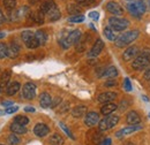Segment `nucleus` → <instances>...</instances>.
I'll return each mask as SVG.
<instances>
[{
    "label": "nucleus",
    "mask_w": 150,
    "mask_h": 145,
    "mask_svg": "<svg viewBox=\"0 0 150 145\" xmlns=\"http://www.w3.org/2000/svg\"><path fill=\"white\" fill-rule=\"evenodd\" d=\"M150 66V50L149 49H144L142 52H140V54L137 55L133 62H132V68L134 70H144L148 69Z\"/></svg>",
    "instance_id": "1"
},
{
    "label": "nucleus",
    "mask_w": 150,
    "mask_h": 145,
    "mask_svg": "<svg viewBox=\"0 0 150 145\" xmlns=\"http://www.w3.org/2000/svg\"><path fill=\"white\" fill-rule=\"evenodd\" d=\"M81 37H82L81 31L79 29H75L73 31L68 32L67 35H62L61 38H60V40H59V44H60V46L62 49L67 50L72 45H76L79 43V40L81 39Z\"/></svg>",
    "instance_id": "2"
},
{
    "label": "nucleus",
    "mask_w": 150,
    "mask_h": 145,
    "mask_svg": "<svg viewBox=\"0 0 150 145\" xmlns=\"http://www.w3.org/2000/svg\"><path fill=\"white\" fill-rule=\"evenodd\" d=\"M140 36V31L139 30H129L124 32L122 35L117 37L115 39V46L117 47H125L132 44L133 42H135V39H137V37Z\"/></svg>",
    "instance_id": "3"
},
{
    "label": "nucleus",
    "mask_w": 150,
    "mask_h": 145,
    "mask_svg": "<svg viewBox=\"0 0 150 145\" xmlns=\"http://www.w3.org/2000/svg\"><path fill=\"white\" fill-rule=\"evenodd\" d=\"M129 25V21L124 18L111 16L109 18V27L114 31H124Z\"/></svg>",
    "instance_id": "4"
},
{
    "label": "nucleus",
    "mask_w": 150,
    "mask_h": 145,
    "mask_svg": "<svg viewBox=\"0 0 150 145\" xmlns=\"http://www.w3.org/2000/svg\"><path fill=\"white\" fill-rule=\"evenodd\" d=\"M119 122V116L118 115H108L106 118L99 120L98 122V128L100 131H105L117 126V123Z\"/></svg>",
    "instance_id": "5"
},
{
    "label": "nucleus",
    "mask_w": 150,
    "mask_h": 145,
    "mask_svg": "<svg viewBox=\"0 0 150 145\" xmlns=\"http://www.w3.org/2000/svg\"><path fill=\"white\" fill-rule=\"evenodd\" d=\"M36 85L34 83H25L22 88V97L24 99H28V100H33L35 97H36Z\"/></svg>",
    "instance_id": "6"
},
{
    "label": "nucleus",
    "mask_w": 150,
    "mask_h": 145,
    "mask_svg": "<svg viewBox=\"0 0 150 145\" xmlns=\"http://www.w3.org/2000/svg\"><path fill=\"white\" fill-rule=\"evenodd\" d=\"M106 11L109 13H111L112 15H115V16H119V15H122L124 14L122 7L118 2H115V1H109L106 4Z\"/></svg>",
    "instance_id": "7"
},
{
    "label": "nucleus",
    "mask_w": 150,
    "mask_h": 145,
    "mask_svg": "<svg viewBox=\"0 0 150 145\" xmlns=\"http://www.w3.org/2000/svg\"><path fill=\"white\" fill-rule=\"evenodd\" d=\"M103 49H104V42H103L100 38H98V39L95 42L94 45H93L91 50L89 51L88 56H89V58H96V56H98V55L100 54V52L103 51Z\"/></svg>",
    "instance_id": "8"
},
{
    "label": "nucleus",
    "mask_w": 150,
    "mask_h": 145,
    "mask_svg": "<svg viewBox=\"0 0 150 145\" xmlns=\"http://www.w3.org/2000/svg\"><path fill=\"white\" fill-rule=\"evenodd\" d=\"M139 54H140V49L137 46H129L122 53V59L125 61H131V60H134Z\"/></svg>",
    "instance_id": "9"
},
{
    "label": "nucleus",
    "mask_w": 150,
    "mask_h": 145,
    "mask_svg": "<svg viewBox=\"0 0 150 145\" xmlns=\"http://www.w3.org/2000/svg\"><path fill=\"white\" fill-rule=\"evenodd\" d=\"M99 122V115L96 112H89L84 116V125L87 127H94Z\"/></svg>",
    "instance_id": "10"
},
{
    "label": "nucleus",
    "mask_w": 150,
    "mask_h": 145,
    "mask_svg": "<svg viewBox=\"0 0 150 145\" xmlns=\"http://www.w3.org/2000/svg\"><path fill=\"white\" fill-rule=\"evenodd\" d=\"M141 129H142V126H140V125H136V126H129V127H125V128H122L121 130H119V131H117V132H115V137L121 138V137H124V136L131 135V134L135 132V131H139V130H141Z\"/></svg>",
    "instance_id": "11"
},
{
    "label": "nucleus",
    "mask_w": 150,
    "mask_h": 145,
    "mask_svg": "<svg viewBox=\"0 0 150 145\" xmlns=\"http://www.w3.org/2000/svg\"><path fill=\"white\" fill-rule=\"evenodd\" d=\"M117 96H118V94H117L115 92L108 91V92H103V93L98 94L97 100H98V103H100V104H108V103L113 101V100L117 98Z\"/></svg>",
    "instance_id": "12"
},
{
    "label": "nucleus",
    "mask_w": 150,
    "mask_h": 145,
    "mask_svg": "<svg viewBox=\"0 0 150 145\" xmlns=\"http://www.w3.org/2000/svg\"><path fill=\"white\" fill-rule=\"evenodd\" d=\"M50 132V128L45 123H37L34 128V134L37 137H45Z\"/></svg>",
    "instance_id": "13"
},
{
    "label": "nucleus",
    "mask_w": 150,
    "mask_h": 145,
    "mask_svg": "<svg viewBox=\"0 0 150 145\" xmlns=\"http://www.w3.org/2000/svg\"><path fill=\"white\" fill-rule=\"evenodd\" d=\"M51 104H52V97L47 92L40 93V96H39V105L43 108H49V107H51Z\"/></svg>",
    "instance_id": "14"
},
{
    "label": "nucleus",
    "mask_w": 150,
    "mask_h": 145,
    "mask_svg": "<svg viewBox=\"0 0 150 145\" xmlns=\"http://www.w3.org/2000/svg\"><path fill=\"white\" fill-rule=\"evenodd\" d=\"M126 122L131 126H136V125H140L141 122V118L140 115L135 112V111H131L127 115H126Z\"/></svg>",
    "instance_id": "15"
},
{
    "label": "nucleus",
    "mask_w": 150,
    "mask_h": 145,
    "mask_svg": "<svg viewBox=\"0 0 150 145\" xmlns=\"http://www.w3.org/2000/svg\"><path fill=\"white\" fill-rule=\"evenodd\" d=\"M56 2L53 1V0H43L42 2H40V6H39V11L40 12H43L45 15L50 12V11H52L54 7H56Z\"/></svg>",
    "instance_id": "16"
},
{
    "label": "nucleus",
    "mask_w": 150,
    "mask_h": 145,
    "mask_svg": "<svg viewBox=\"0 0 150 145\" xmlns=\"http://www.w3.org/2000/svg\"><path fill=\"white\" fill-rule=\"evenodd\" d=\"M72 115L75 119H79V118H82V116H86L87 114V107L84 105H79V106H75L74 108L72 109Z\"/></svg>",
    "instance_id": "17"
},
{
    "label": "nucleus",
    "mask_w": 150,
    "mask_h": 145,
    "mask_svg": "<svg viewBox=\"0 0 150 145\" xmlns=\"http://www.w3.org/2000/svg\"><path fill=\"white\" fill-rule=\"evenodd\" d=\"M29 15H30V18H31L35 23H37V24H43V23H44L45 14H44L43 12H40L39 9L36 11V12H31V13H29Z\"/></svg>",
    "instance_id": "18"
},
{
    "label": "nucleus",
    "mask_w": 150,
    "mask_h": 145,
    "mask_svg": "<svg viewBox=\"0 0 150 145\" xmlns=\"http://www.w3.org/2000/svg\"><path fill=\"white\" fill-rule=\"evenodd\" d=\"M20 53V46L16 43H12L8 49H7V56L12 58V59H15Z\"/></svg>",
    "instance_id": "19"
},
{
    "label": "nucleus",
    "mask_w": 150,
    "mask_h": 145,
    "mask_svg": "<svg viewBox=\"0 0 150 145\" xmlns=\"http://www.w3.org/2000/svg\"><path fill=\"white\" fill-rule=\"evenodd\" d=\"M117 108H118V106H117L115 104H113V103H108V104H104V105L102 106L100 113L108 116V115H111Z\"/></svg>",
    "instance_id": "20"
},
{
    "label": "nucleus",
    "mask_w": 150,
    "mask_h": 145,
    "mask_svg": "<svg viewBox=\"0 0 150 145\" xmlns=\"http://www.w3.org/2000/svg\"><path fill=\"white\" fill-rule=\"evenodd\" d=\"M88 40H90L89 34H86L84 36L82 35L81 39H80L79 43L76 44V51H77V52H83L84 49H86V46H87V42H88Z\"/></svg>",
    "instance_id": "21"
},
{
    "label": "nucleus",
    "mask_w": 150,
    "mask_h": 145,
    "mask_svg": "<svg viewBox=\"0 0 150 145\" xmlns=\"http://www.w3.org/2000/svg\"><path fill=\"white\" fill-rule=\"evenodd\" d=\"M20 88H21V85H20L19 82H12V83H9L8 85H7V88H6V94L7 96H14L18 91L20 90Z\"/></svg>",
    "instance_id": "22"
},
{
    "label": "nucleus",
    "mask_w": 150,
    "mask_h": 145,
    "mask_svg": "<svg viewBox=\"0 0 150 145\" xmlns=\"http://www.w3.org/2000/svg\"><path fill=\"white\" fill-rule=\"evenodd\" d=\"M9 128H11L12 132H13V134H16V135H23V134L27 132V128H25V126L19 125V123H16V122H13Z\"/></svg>",
    "instance_id": "23"
},
{
    "label": "nucleus",
    "mask_w": 150,
    "mask_h": 145,
    "mask_svg": "<svg viewBox=\"0 0 150 145\" xmlns=\"http://www.w3.org/2000/svg\"><path fill=\"white\" fill-rule=\"evenodd\" d=\"M127 11L131 13L134 18H141L142 13L139 11V8H137V6L135 5V2H131V4H128V5H127Z\"/></svg>",
    "instance_id": "24"
},
{
    "label": "nucleus",
    "mask_w": 150,
    "mask_h": 145,
    "mask_svg": "<svg viewBox=\"0 0 150 145\" xmlns=\"http://www.w3.org/2000/svg\"><path fill=\"white\" fill-rule=\"evenodd\" d=\"M118 69L114 67V66H110V67H108L104 72L102 74V76H104V77H108V78H114V77H117L118 76Z\"/></svg>",
    "instance_id": "25"
},
{
    "label": "nucleus",
    "mask_w": 150,
    "mask_h": 145,
    "mask_svg": "<svg viewBox=\"0 0 150 145\" xmlns=\"http://www.w3.org/2000/svg\"><path fill=\"white\" fill-rule=\"evenodd\" d=\"M35 37L37 39V42L39 43V45H45V43L47 42V35L44 30H37L35 32Z\"/></svg>",
    "instance_id": "26"
},
{
    "label": "nucleus",
    "mask_w": 150,
    "mask_h": 145,
    "mask_svg": "<svg viewBox=\"0 0 150 145\" xmlns=\"http://www.w3.org/2000/svg\"><path fill=\"white\" fill-rule=\"evenodd\" d=\"M46 15H47V18H49L50 21H52V22H53V21H57V20H59V18H60L61 13H60V11L58 9V7L56 6V7H54L52 11H50Z\"/></svg>",
    "instance_id": "27"
},
{
    "label": "nucleus",
    "mask_w": 150,
    "mask_h": 145,
    "mask_svg": "<svg viewBox=\"0 0 150 145\" xmlns=\"http://www.w3.org/2000/svg\"><path fill=\"white\" fill-rule=\"evenodd\" d=\"M103 34H104V36L106 37L109 40H111V42H115V39H117L115 31H114V30H112L110 27H106V28H104V30H103Z\"/></svg>",
    "instance_id": "28"
},
{
    "label": "nucleus",
    "mask_w": 150,
    "mask_h": 145,
    "mask_svg": "<svg viewBox=\"0 0 150 145\" xmlns=\"http://www.w3.org/2000/svg\"><path fill=\"white\" fill-rule=\"evenodd\" d=\"M67 12L71 14V15H81V8H80V6L76 4H72V5H68V7H67Z\"/></svg>",
    "instance_id": "29"
},
{
    "label": "nucleus",
    "mask_w": 150,
    "mask_h": 145,
    "mask_svg": "<svg viewBox=\"0 0 150 145\" xmlns=\"http://www.w3.org/2000/svg\"><path fill=\"white\" fill-rule=\"evenodd\" d=\"M11 75H12L11 70H6V72H2L1 77H0V84L2 87H6L8 84V82L11 81Z\"/></svg>",
    "instance_id": "30"
},
{
    "label": "nucleus",
    "mask_w": 150,
    "mask_h": 145,
    "mask_svg": "<svg viewBox=\"0 0 150 145\" xmlns=\"http://www.w3.org/2000/svg\"><path fill=\"white\" fill-rule=\"evenodd\" d=\"M50 143L52 145H64V138L59 135V134H54V135H52L51 136V138H50Z\"/></svg>",
    "instance_id": "31"
},
{
    "label": "nucleus",
    "mask_w": 150,
    "mask_h": 145,
    "mask_svg": "<svg viewBox=\"0 0 150 145\" xmlns=\"http://www.w3.org/2000/svg\"><path fill=\"white\" fill-rule=\"evenodd\" d=\"M35 37V34L33 32V31H30V30H25V31H23L22 34H21V38H22V40L24 42V44L27 43V42H29L31 38H34Z\"/></svg>",
    "instance_id": "32"
},
{
    "label": "nucleus",
    "mask_w": 150,
    "mask_h": 145,
    "mask_svg": "<svg viewBox=\"0 0 150 145\" xmlns=\"http://www.w3.org/2000/svg\"><path fill=\"white\" fill-rule=\"evenodd\" d=\"M14 122H16L19 125H22V126H27L29 123V119L27 116H24V115H18V116H15Z\"/></svg>",
    "instance_id": "33"
},
{
    "label": "nucleus",
    "mask_w": 150,
    "mask_h": 145,
    "mask_svg": "<svg viewBox=\"0 0 150 145\" xmlns=\"http://www.w3.org/2000/svg\"><path fill=\"white\" fill-rule=\"evenodd\" d=\"M135 2V5L137 6V8H139V11L143 14V13H146V11H147V6H146V2H144V0H136V1H134Z\"/></svg>",
    "instance_id": "34"
},
{
    "label": "nucleus",
    "mask_w": 150,
    "mask_h": 145,
    "mask_svg": "<svg viewBox=\"0 0 150 145\" xmlns=\"http://www.w3.org/2000/svg\"><path fill=\"white\" fill-rule=\"evenodd\" d=\"M25 46H27L28 49H36V47L39 46V43L37 42L36 37H34V38H31L29 42L25 43Z\"/></svg>",
    "instance_id": "35"
},
{
    "label": "nucleus",
    "mask_w": 150,
    "mask_h": 145,
    "mask_svg": "<svg viewBox=\"0 0 150 145\" xmlns=\"http://www.w3.org/2000/svg\"><path fill=\"white\" fill-rule=\"evenodd\" d=\"M4 5L7 9H14L16 7V0H4Z\"/></svg>",
    "instance_id": "36"
},
{
    "label": "nucleus",
    "mask_w": 150,
    "mask_h": 145,
    "mask_svg": "<svg viewBox=\"0 0 150 145\" xmlns=\"http://www.w3.org/2000/svg\"><path fill=\"white\" fill-rule=\"evenodd\" d=\"M8 143L11 145H18L20 143V138L16 136V134H12L8 136Z\"/></svg>",
    "instance_id": "37"
},
{
    "label": "nucleus",
    "mask_w": 150,
    "mask_h": 145,
    "mask_svg": "<svg viewBox=\"0 0 150 145\" xmlns=\"http://www.w3.org/2000/svg\"><path fill=\"white\" fill-rule=\"evenodd\" d=\"M75 2H76L79 6H84V7H87V6L94 5L95 2H96V0H75Z\"/></svg>",
    "instance_id": "38"
},
{
    "label": "nucleus",
    "mask_w": 150,
    "mask_h": 145,
    "mask_svg": "<svg viewBox=\"0 0 150 145\" xmlns=\"http://www.w3.org/2000/svg\"><path fill=\"white\" fill-rule=\"evenodd\" d=\"M7 49L8 46L4 43H0V59H4L7 56Z\"/></svg>",
    "instance_id": "39"
},
{
    "label": "nucleus",
    "mask_w": 150,
    "mask_h": 145,
    "mask_svg": "<svg viewBox=\"0 0 150 145\" xmlns=\"http://www.w3.org/2000/svg\"><path fill=\"white\" fill-rule=\"evenodd\" d=\"M68 21L72 23H81L84 21V16L83 15H74V16H71L68 18Z\"/></svg>",
    "instance_id": "40"
},
{
    "label": "nucleus",
    "mask_w": 150,
    "mask_h": 145,
    "mask_svg": "<svg viewBox=\"0 0 150 145\" xmlns=\"http://www.w3.org/2000/svg\"><path fill=\"white\" fill-rule=\"evenodd\" d=\"M124 88H125V90L127 91V92H131L132 91V83L131 81H129V78H125L124 80Z\"/></svg>",
    "instance_id": "41"
},
{
    "label": "nucleus",
    "mask_w": 150,
    "mask_h": 145,
    "mask_svg": "<svg viewBox=\"0 0 150 145\" xmlns=\"http://www.w3.org/2000/svg\"><path fill=\"white\" fill-rule=\"evenodd\" d=\"M59 125H60V127H61V129H62V130H64V131H65V132H66V134H67V135H68V136H69V137H71L72 139H75V137L73 136V134H72V132L69 131V129H68V128L66 127V126H65V125H64L62 122H60Z\"/></svg>",
    "instance_id": "42"
},
{
    "label": "nucleus",
    "mask_w": 150,
    "mask_h": 145,
    "mask_svg": "<svg viewBox=\"0 0 150 145\" xmlns=\"http://www.w3.org/2000/svg\"><path fill=\"white\" fill-rule=\"evenodd\" d=\"M61 103V98H59V97H57L54 99H52V104H51V107L52 108H56L57 106L59 105Z\"/></svg>",
    "instance_id": "43"
},
{
    "label": "nucleus",
    "mask_w": 150,
    "mask_h": 145,
    "mask_svg": "<svg viewBox=\"0 0 150 145\" xmlns=\"http://www.w3.org/2000/svg\"><path fill=\"white\" fill-rule=\"evenodd\" d=\"M18 109H19V107H18V106H9L8 108H6V111H5V112H6L7 114H13V113H15Z\"/></svg>",
    "instance_id": "44"
},
{
    "label": "nucleus",
    "mask_w": 150,
    "mask_h": 145,
    "mask_svg": "<svg viewBox=\"0 0 150 145\" xmlns=\"http://www.w3.org/2000/svg\"><path fill=\"white\" fill-rule=\"evenodd\" d=\"M89 18H91V20H94V21H98L99 14H98V12H90L89 13Z\"/></svg>",
    "instance_id": "45"
},
{
    "label": "nucleus",
    "mask_w": 150,
    "mask_h": 145,
    "mask_svg": "<svg viewBox=\"0 0 150 145\" xmlns=\"http://www.w3.org/2000/svg\"><path fill=\"white\" fill-rule=\"evenodd\" d=\"M68 108H69V103H67V101H65L61 106H60V112H66V111H68Z\"/></svg>",
    "instance_id": "46"
},
{
    "label": "nucleus",
    "mask_w": 150,
    "mask_h": 145,
    "mask_svg": "<svg viewBox=\"0 0 150 145\" xmlns=\"http://www.w3.org/2000/svg\"><path fill=\"white\" fill-rule=\"evenodd\" d=\"M112 144V141H111V138H104L100 143L98 145H111Z\"/></svg>",
    "instance_id": "47"
},
{
    "label": "nucleus",
    "mask_w": 150,
    "mask_h": 145,
    "mask_svg": "<svg viewBox=\"0 0 150 145\" xmlns=\"http://www.w3.org/2000/svg\"><path fill=\"white\" fill-rule=\"evenodd\" d=\"M143 78H144L146 81H150V67L148 68V69H146L144 75H143Z\"/></svg>",
    "instance_id": "48"
},
{
    "label": "nucleus",
    "mask_w": 150,
    "mask_h": 145,
    "mask_svg": "<svg viewBox=\"0 0 150 145\" xmlns=\"http://www.w3.org/2000/svg\"><path fill=\"white\" fill-rule=\"evenodd\" d=\"M114 85H117V82L113 81V80H110V81L105 82V87H114Z\"/></svg>",
    "instance_id": "49"
},
{
    "label": "nucleus",
    "mask_w": 150,
    "mask_h": 145,
    "mask_svg": "<svg viewBox=\"0 0 150 145\" xmlns=\"http://www.w3.org/2000/svg\"><path fill=\"white\" fill-rule=\"evenodd\" d=\"M4 22H5V15H4V13L0 9V24H2Z\"/></svg>",
    "instance_id": "50"
},
{
    "label": "nucleus",
    "mask_w": 150,
    "mask_h": 145,
    "mask_svg": "<svg viewBox=\"0 0 150 145\" xmlns=\"http://www.w3.org/2000/svg\"><path fill=\"white\" fill-rule=\"evenodd\" d=\"M24 111H25V112H31V113H34V112H35V108L31 107V106H27V107L24 108Z\"/></svg>",
    "instance_id": "51"
},
{
    "label": "nucleus",
    "mask_w": 150,
    "mask_h": 145,
    "mask_svg": "<svg viewBox=\"0 0 150 145\" xmlns=\"http://www.w3.org/2000/svg\"><path fill=\"white\" fill-rule=\"evenodd\" d=\"M2 106H13V103L12 101H4Z\"/></svg>",
    "instance_id": "52"
},
{
    "label": "nucleus",
    "mask_w": 150,
    "mask_h": 145,
    "mask_svg": "<svg viewBox=\"0 0 150 145\" xmlns=\"http://www.w3.org/2000/svg\"><path fill=\"white\" fill-rule=\"evenodd\" d=\"M40 0H29V2L31 4V5H36V4H38Z\"/></svg>",
    "instance_id": "53"
},
{
    "label": "nucleus",
    "mask_w": 150,
    "mask_h": 145,
    "mask_svg": "<svg viewBox=\"0 0 150 145\" xmlns=\"http://www.w3.org/2000/svg\"><path fill=\"white\" fill-rule=\"evenodd\" d=\"M5 37V34L4 32H0V38H4Z\"/></svg>",
    "instance_id": "54"
},
{
    "label": "nucleus",
    "mask_w": 150,
    "mask_h": 145,
    "mask_svg": "<svg viewBox=\"0 0 150 145\" xmlns=\"http://www.w3.org/2000/svg\"><path fill=\"white\" fill-rule=\"evenodd\" d=\"M6 112H4V111H0V115H2V114H5Z\"/></svg>",
    "instance_id": "55"
},
{
    "label": "nucleus",
    "mask_w": 150,
    "mask_h": 145,
    "mask_svg": "<svg viewBox=\"0 0 150 145\" xmlns=\"http://www.w3.org/2000/svg\"><path fill=\"white\" fill-rule=\"evenodd\" d=\"M149 118H150V113H149Z\"/></svg>",
    "instance_id": "56"
},
{
    "label": "nucleus",
    "mask_w": 150,
    "mask_h": 145,
    "mask_svg": "<svg viewBox=\"0 0 150 145\" xmlns=\"http://www.w3.org/2000/svg\"><path fill=\"white\" fill-rule=\"evenodd\" d=\"M149 5H150V0H149Z\"/></svg>",
    "instance_id": "57"
},
{
    "label": "nucleus",
    "mask_w": 150,
    "mask_h": 145,
    "mask_svg": "<svg viewBox=\"0 0 150 145\" xmlns=\"http://www.w3.org/2000/svg\"><path fill=\"white\" fill-rule=\"evenodd\" d=\"M0 145H4V144H0Z\"/></svg>",
    "instance_id": "58"
},
{
    "label": "nucleus",
    "mask_w": 150,
    "mask_h": 145,
    "mask_svg": "<svg viewBox=\"0 0 150 145\" xmlns=\"http://www.w3.org/2000/svg\"><path fill=\"white\" fill-rule=\"evenodd\" d=\"M0 89H1V87H0Z\"/></svg>",
    "instance_id": "59"
}]
</instances>
